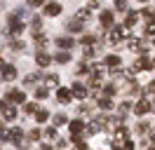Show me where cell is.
Returning <instances> with one entry per match:
<instances>
[{
	"label": "cell",
	"instance_id": "5bb4252c",
	"mask_svg": "<svg viewBox=\"0 0 155 150\" xmlns=\"http://www.w3.org/2000/svg\"><path fill=\"white\" fill-rule=\"evenodd\" d=\"M49 61H52V59H49V56L45 54V52H38V54H35V64H38L40 68H47V66H49Z\"/></svg>",
	"mask_w": 155,
	"mask_h": 150
},
{
	"label": "cell",
	"instance_id": "8fae6325",
	"mask_svg": "<svg viewBox=\"0 0 155 150\" xmlns=\"http://www.w3.org/2000/svg\"><path fill=\"white\" fill-rule=\"evenodd\" d=\"M7 99H10L12 103H24V101H26V96H24L21 89H12V92L7 94Z\"/></svg>",
	"mask_w": 155,
	"mask_h": 150
},
{
	"label": "cell",
	"instance_id": "d6986e66",
	"mask_svg": "<svg viewBox=\"0 0 155 150\" xmlns=\"http://www.w3.org/2000/svg\"><path fill=\"white\" fill-rule=\"evenodd\" d=\"M106 66L117 68V66H120V56H117V54H108V56H106Z\"/></svg>",
	"mask_w": 155,
	"mask_h": 150
},
{
	"label": "cell",
	"instance_id": "7402d4cb",
	"mask_svg": "<svg viewBox=\"0 0 155 150\" xmlns=\"http://www.w3.org/2000/svg\"><path fill=\"white\" fill-rule=\"evenodd\" d=\"M2 112H5V120H7V122L17 120V108H7V106H5V108H2Z\"/></svg>",
	"mask_w": 155,
	"mask_h": 150
},
{
	"label": "cell",
	"instance_id": "9a60e30c",
	"mask_svg": "<svg viewBox=\"0 0 155 150\" xmlns=\"http://www.w3.org/2000/svg\"><path fill=\"white\" fill-rule=\"evenodd\" d=\"M7 141H12L14 145H21V129H12V131H7Z\"/></svg>",
	"mask_w": 155,
	"mask_h": 150
},
{
	"label": "cell",
	"instance_id": "8d00e7d4",
	"mask_svg": "<svg viewBox=\"0 0 155 150\" xmlns=\"http://www.w3.org/2000/svg\"><path fill=\"white\" fill-rule=\"evenodd\" d=\"M35 80H38V75H35V73H31L28 77H26V84H35Z\"/></svg>",
	"mask_w": 155,
	"mask_h": 150
},
{
	"label": "cell",
	"instance_id": "4316f807",
	"mask_svg": "<svg viewBox=\"0 0 155 150\" xmlns=\"http://www.w3.org/2000/svg\"><path fill=\"white\" fill-rule=\"evenodd\" d=\"M146 40L150 42V45H155V28L148 26V31H146Z\"/></svg>",
	"mask_w": 155,
	"mask_h": 150
},
{
	"label": "cell",
	"instance_id": "f35d334b",
	"mask_svg": "<svg viewBox=\"0 0 155 150\" xmlns=\"http://www.w3.org/2000/svg\"><path fill=\"white\" fill-rule=\"evenodd\" d=\"M12 47H14V49H24V42H21V40H12Z\"/></svg>",
	"mask_w": 155,
	"mask_h": 150
},
{
	"label": "cell",
	"instance_id": "ac0fdd59",
	"mask_svg": "<svg viewBox=\"0 0 155 150\" xmlns=\"http://www.w3.org/2000/svg\"><path fill=\"white\" fill-rule=\"evenodd\" d=\"M101 26H106V28L113 26V12H104L101 14Z\"/></svg>",
	"mask_w": 155,
	"mask_h": 150
},
{
	"label": "cell",
	"instance_id": "4dcf8cb0",
	"mask_svg": "<svg viewBox=\"0 0 155 150\" xmlns=\"http://www.w3.org/2000/svg\"><path fill=\"white\" fill-rule=\"evenodd\" d=\"M115 9L117 12H127V0H115Z\"/></svg>",
	"mask_w": 155,
	"mask_h": 150
},
{
	"label": "cell",
	"instance_id": "1f68e13d",
	"mask_svg": "<svg viewBox=\"0 0 155 150\" xmlns=\"http://www.w3.org/2000/svg\"><path fill=\"white\" fill-rule=\"evenodd\" d=\"M117 112H120V117H125L127 112H129V103H122V106H120V110H117Z\"/></svg>",
	"mask_w": 155,
	"mask_h": 150
},
{
	"label": "cell",
	"instance_id": "4fadbf2b",
	"mask_svg": "<svg viewBox=\"0 0 155 150\" xmlns=\"http://www.w3.org/2000/svg\"><path fill=\"white\" fill-rule=\"evenodd\" d=\"M89 75H92V77H104V75H106V66H101V64H97V66H92V68H89Z\"/></svg>",
	"mask_w": 155,
	"mask_h": 150
},
{
	"label": "cell",
	"instance_id": "7a4b0ae2",
	"mask_svg": "<svg viewBox=\"0 0 155 150\" xmlns=\"http://www.w3.org/2000/svg\"><path fill=\"white\" fill-rule=\"evenodd\" d=\"M127 40H129V49H132V52H141V54H143V52H148V49H150V42H148V40H141V38H127Z\"/></svg>",
	"mask_w": 155,
	"mask_h": 150
},
{
	"label": "cell",
	"instance_id": "5b68a950",
	"mask_svg": "<svg viewBox=\"0 0 155 150\" xmlns=\"http://www.w3.org/2000/svg\"><path fill=\"white\" fill-rule=\"evenodd\" d=\"M127 136H129V131H127L125 127H117V129H115V136H113V145H125Z\"/></svg>",
	"mask_w": 155,
	"mask_h": 150
},
{
	"label": "cell",
	"instance_id": "cb8c5ba5",
	"mask_svg": "<svg viewBox=\"0 0 155 150\" xmlns=\"http://www.w3.org/2000/svg\"><path fill=\"white\" fill-rule=\"evenodd\" d=\"M54 61H59V64H68V61H71V54H68V52H59V54L54 56Z\"/></svg>",
	"mask_w": 155,
	"mask_h": 150
},
{
	"label": "cell",
	"instance_id": "7dc6e473",
	"mask_svg": "<svg viewBox=\"0 0 155 150\" xmlns=\"http://www.w3.org/2000/svg\"><path fill=\"white\" fill-rule=\"evenodd\" d=\"M0 66H2V64H0Z\"/></svg>",
	"mask_w": 155,
	"mask_h": 150
},
{
	"label": "cell",
	"instance_id": "d6a6232c",
	"mask_svg": "<svg viewBox=\"0 0 155 150\" xmlns=\"http://www.w3.org/2000/svg\"><path fill=\"white\" fill-rule=\"evenodd\" d=\"M40 136H42V131H40V129H33V131L28 134V139H33V141H38Z\"/></svg>",
	"mask_w": 155,
	"mask_h": 150
},
{
	"label": "cell",
	"instance_id": "f546056e",
	"mask_svg": "<svg viewBox=\"0 0 155 150\" xmlns=\"http://www.w3.org/2000/svg\"><path fill=\"white\" fill-rule=\"evenodd\" d=\"M47 117H49L47 110H35V120H38V122H45Z\"/></svg>",
	"mask_w": 155,
	"mask_h": 150
},
{
	"label": "cell",
	"instance_id": "277c9868",
	"mask_svg": "<svg viewBox=\"0 0 155 150\" xmlns=\"http://www.w3.org/2000/svg\"><path fill=\"white\" fill-rule=\"evenodd\" d=\"M14 77H17V68H14V66H0V80L12 82Z\"/></svg>",
	"mask_w": 155,
	"mask_h": 150
},
{
	"label": "cell",
	"instance_id": "e575fe53",
	"mask_svg": "<svg viewBox=\"0 0 155 150\" xmlns=\"http://www.w3.org/2000/svg\"><path fill=\"white\" fill-rule=\"evenodd\" d=\"M80 42H82V45H94V38H92V35H85Z\"/></svg>",
	"mask_w": 155,
	"mask_h": 150
},
{
	"label": "cell",
	"instance_id": "836d02e7",
	"mask_svg": "<svg viewBox=\"0 0 155 150\" xmlns=\"http://www.w3.org/2000/svg\"><path fill=\"white\" fill-rule=\"evenodd\" d=\"M35 110H38L35 103H28V106H26V112H28V115H35Z\"/></svg>",
	"mask_w": 155,
	"mask_h": 150
},
{
	"label": "cell",
	"instance_id": "9c48e42d",
	"mask_svg": "<svg viewBox=\"0 0 155 150\" xmlns=\"http://www.w3.org/2000/svg\"><path fill=\"white\" fill-rule=\"evenodd\" d=\"M71 94H73V96H75L78 101H82V99H87V89H85V87H82V84H73V89H71Z\"/></svg>",
	"mask_w": 155,
	"mask_h": 150
},
{
	"label": "cell",
	"instance_id": "8992f818",
	"mask_svg": "<svg viewBox=\"0 0 155 150\" xmlns=\"http://www.w3.org/2000/svg\"><path fill=\"white\" fill-rule=\"evenodd\" d=\"M153 110V106H150V101L148 99H141V101L136 103V115H146V112Z\"/></svg>",
	"mask_w": 155,
	"mask_h": 150
},
{
	"label": "cell",
	"instance_id": "30bf717a",
	"mask_svg": "<svg viewBox=\"0 0 155 150\" xmlns=\"http://www.w3.org/2000/svg\"><path fill=\"white\" fill-rule=\"evenodd\" d=\"M45 14H47V17L61 14V5H59V2H47V5H45Z\"/></svg>",
	"mask_w": 155,
	"mask_h": 150
},
{
	"label": "cell",
	"instance_id": "60d3db41",
	"mask_svg": "<svg viewBox=\"0 0 155 150\" xmlns=\"http://www.w3.org/2000/svg\"><path fill=\"white\" fill-rule=\"evenodd\" d=\"M106 94H108V96H110V94H115V84H108V87H106Z\"/></svg>",
	"mask_w": 155,
	"mask_h": 150
},
{
	"label": "cell",
	"instance_id": "74e56055",
	"mask_svg": "<svg viewBox=\"0 0 155 150\" xmlns=\"http://www.w3.org/2000/svg\"><path fill=\"white\" fill-rule=\"evenodd\" d=\"M45 0H28V7H40Z\"/></svg>",
	"mask_w": 155,
	"mask_h": 150
},
{
	"label": "cell",
	"instance_id": "ab89813d",
	"mask_svg": "<svg viewBox=\"0 0 155 150\" xmlns=\"http://www.w3.org/2000/svg\"><path fill=\"white\" fill-rule=\"evenodd\" d=\"M45 136H49V139H57V129H47V131H45Z\"/></svg>",
	"mask_w": 155,
	"mask_h": 150
},
{
	"label": "cell",
	"instance_id": "52a82bcc",
	"mask_svg": "<svg viewBox=\"0 0 155 150\" xmlns=\"http://www.w3.org/2000/svg\"><path fill=\"white\" fill-rule=\"evenodd\" d=\"M24 28V21H19V14H12L10 17V33H19Z\"/></svg>",
	"mask_w": 155,
	"mask_h": 150
},
{
	"label": "cell",
	"instance_id": "83f0119b",
	"mask_svg": "<svg viewBox=\"0 0 155 150\" xmlns=\"http://www.w3.org/2000/svg\"><path fill=\"white\" fill-rule=\"evenodd\" d=\"M35 45H38L40 49H45V47H47V38L45 35H35Z\"/></svg>",
	"mask_w": 155,
	"mask_h": 150
},
{
	"label": "cell",
	"instance_id": "3957f363",
	"mask_svg": "<svg viewBox=\"0 0 155 150\" xmlns=\"http://www.w3.org/2000/svg\"><path fill=\"white\" fill-rule=\"evenodd\" d=\"M150 68H153V59L141 56V59H136L134 64H132V73H139V70H150Z\"/></svg>",
	"mask_w": 155,
	"mask_h": 150
},
{
	"label": "cell",
	"instance_id": "7bdbcfd3",
	"mask_svg": "<svg viewBox=\"0 0 155 150\" xmlns=\"http://www.w3.org/2000/svg\"><path fill=\"white\" fill-rule=\"evenodd\" d=\"M2 108H5V103H2V101H0V110H2Z\"/></svg>",
	"mask_w": 155,
	"mask_h": 150
},
{
	"label": "cell",
	"instance_id": "484cf974",
	"mask_svg": "<svg viewBox=\"0 0 155 150\" xmlns=\"http://www.w3.org/2000/svg\"><path fill=\"white\" fill-rule=\"evenodd\" d=\"M35 99H38V101L47 99V87H38V89H35Z\"/></svg>",
	"mask_w": 155,
	"mask_h": 150
},
{
	"label": "cell",
	"instance_id": "44dd1931",
	"mask_svg": "<svg viewBox=\"0 0 155 150\" xmlns=\"http://www.w3.org/2000/svg\"><path fill=\"white\" fill-rule=\"evenodd\" d=\"M136 21H139V12H127V21H125V26H134Z\"/></svg>",
	"mask_w": 155,
	"mask_h": 150
},
{
	"label": "cell",
	"instance_id": "f1b7e54d",
	"mask_svg": "<svg viewBox=\"0 0 155 150\" xmlns=\"http://www.w3.org/2000/svg\"><path fill=\"white\" fill-rule=\"evenodd\" d=\"M45 84H47V87H59V77L57 75H47V82Z\"/></svg>",
	"mask_w": 155,
	"mask_h": 150
},
{
	"label": "cell",
	"instance_id": "ffe728a7",
	"mask_svg": "<svg viewBox=\"0 0 155 150\" xmlns=\"http://www.w3.org/2000/svg\"><path fill=\"white\" fill-rule=\"evenodd\" d=\"M99 108H101V110H110V108H113V99H108V96L99 99Z\"/></svg>",
	"mask_w": 155,
	"mask_h": 150
},
{
	"label": "cell",
	"instance_id": "6da1fadb",
	"mask_svg": "<svg viewBox=\"0 0 155 150\" xmlns=\"http://www.w3.org/2000/svg\"><path fill=\"white\" fill-rule=\"evenodd\" d=\"M125 38H129V26H110V33H108V42L110 45H120Z\"/></svg>",
	"mask_w": 155,
	"mask_h": 150
},
{
	"label": "cell",
	"instance_id": "bcb514c9",
	"mask_svg": "<svg viewBox=\"0 0 155 150\" xmlns=\"http://www.w3.org/2000/svg\"><path fill=\"white\" fill-rule=\"evenodd\" d=\"M141 2H146V0H141Z\"/></svg>",
	"mask_w": 155,
	"mask_h": 150
},
{
	"label": "cell",
	"instance_id": "d590c367",
	"mask_svg": "<svg viewBox=\"0 0 155 150\" xmlns=\"http://www.w3.org/2000/svg\"><path fill=\"white\" fill-rule=\"evenodd\" d=\"M31 26H33V31H38V28L42 26V21H40V17H35V19H33V24H31Z\"/></svg>",
	"mask_w": 155,
	"mask_h": 150
},
{
	"label": "cell",
	"instance_id": "7c38bea8",
	"mask_svg": "<svg viewBox=\"0 0 155 150\" xmlns=\"http://www.w3.org/2000/svg\"><path fill=\"white\" fill-rule=\"evenodd\" d=\"M68 31H73V33H80V31H82V19H80V17H73L71 21H68Z\"/></svg>",
	"mask_w": 155,
	"mask_h": 150
},
{
	"label": "cell",
	"instance_id": "2e32d148",
	"mask_svg": "<svg viewBox=\"0 0 155 150\" xmlns=\"http://www.w3.org/2000/svg\"><path fill=\"white\" fill-rule=\"evenodd\" d=\"M68 127H71V134H80V131L85 129V124H82V122L80 120H73V122H66Z\"/></svg>",
	"mask_w": 155,
	"mask_h": 150
},
{
	"label": "cell",
	"instance_id": "d4e9b609",
	"mask_svg": "<svg viewBox=\"0 0 155 150\" xmlns=\"http://www.w3.org/2000/svg\"><path fill=\"white\" fill-rule=\"evenodd\" d=\"M66 122H68L66 115H61V112H59V115H54V127H64Z\"/></svg>",
	"mask_w": 155,
	"mask_h": 150
},
{
	"label": "cell",
	"instance_id": "ba28073f",
	"mask_svg": "<svg viewBox=\"0 0 155 150\" xmlns=\"http://www.w3.org/2000/svg\"><path fill=\"white\" fill-rule=\"evenodd\" d=\"M57 99H59V103H71L73 94H71V89H64V87H59V89H57Z\"/></svg>",
	"mask_w": 155,
	"mask_h": 150
},
{
	"label": "cell",
	"instance_id": "e0dca14e",
	"mask_svg": "<svg viewBox=\"0 0 155 150\" xmlns=\"http://www.w3.org/2000/svg\"><path fill=\"white\" fill-rule=\"evenodd\" d=\"M139 17H146V19H148V24H150V26H155V9H150V7H146L143 12H141V14H139Z\"/></svg>",
	"mask_w": 155,
	"mask_h": 150
},
{
	"label": "cell",
	"instance_id": "f6af8a7d",
	"mask_svg": "<svg viewBox=\"0 0 155 150\" xmlns=\"http://www.w3.org/2000/svg\"><path fill=\"white\" fill-rule=\"evenodd\" d=\"M153 68H155V59H153Z\"/></svg>",
	"mask_w": 155,
	"mask_h": 150
},
{
	"label": "cell",
	"instance_id": "b9f144b4",
	"mask_svg": "<svg viewBox=\"0 0 155 150\" xmlns=\"http://www.w3.org/2000/svg\"><path fill=\"white\" fill-rule=\"evenodd\" d=\"M148 94H155V80L150 84H148Z\"/></svg>",
	"mask_w": 155,
	"mask_h": 150
},
{
	"label": "cell",
	"instance_id": "603a6c76",
	"mask_svg": "<svg viewBox=\"0 0 155 150\" xmlns=\"http://www.w3.org/2000/svg\"><path fill=\"white\" fill-rule=\"evenodd\" d=\"M57 47H61V49H71V47H73V40H71V38H59Z\"/></svg>",
	"mask_w": 155,
	"mask_h": 150
},
{
	"label": "cell",
	"instance_id": "ee69618b",
	"mask_svg": "<svg viewBox=\"0 0 155 150\" xmlns=\"http://www.w3.org/2000/svg\"><path fill=\"white\" fill-rule=\"evenodd\" d=\"M150 106H153V108H155V101H153V103H150Z\"/></svg>",
	"mask_w": 155,
	"mask_h": 150
}]
</instances>
